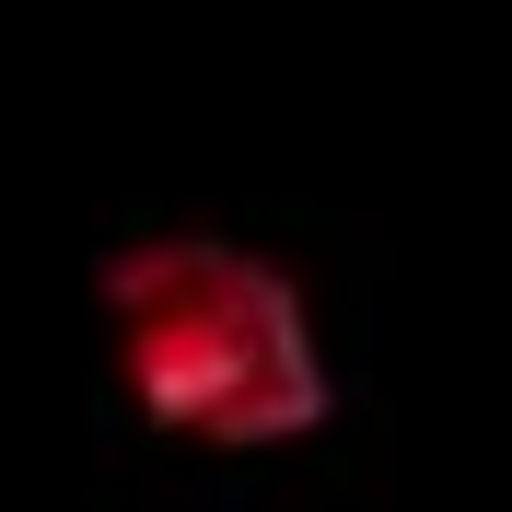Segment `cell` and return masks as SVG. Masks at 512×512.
<instances>
[{
    "label": "cell",
    "mask_w": 512,
    "mask_h": 512,
    "mask_svg": "<svg viewBox=\"0 0 512 512\" xmlns=\"http://www.w3.org/2000/svg\"><path fill=\"white\" fill-rule=\"evenodd\" d=\"M105 338H117V384L163 431L222 454L303 443L338 408V373L315 350L303 291L268 256L222 245V233H163L105 268Z\"/></svg>",
    "instance_id": "1"
}]
</instances>
